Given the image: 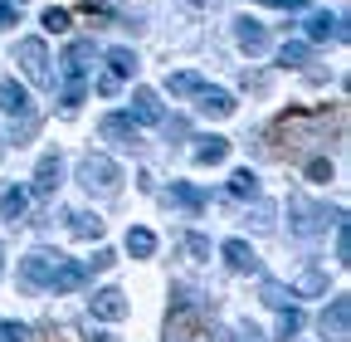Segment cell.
Segmentation results:
<instances>
[{"label": "cell", "instance_id": "obj_1", "mask_svg": "<svg viewBox=\"0 0 351 342\" xmlns=\"http://www.w3.org/2000/svg\"><path fill=\"white\" fill-rule=\"evenodd\" d=\"M322 127H327V108H317V113H307V108H288V113L269 127V137H288V147H307V142H317Z\"/></svg>", "mask_w": 351, "mask_h": 342}, {"label": "cell", "instance_id": "obj_2", "mask_svg": "<svg viewBox=\"0 0 351 342\" xmlns=\"http://www.w3.org/2000/svg\"><path fill=\"white\" fill-rule=\"evenodd\" d=\"M78 186H83L88 196H117L122 171H117L112 157H83V161H78Z\"/></svg>", "mask_w": 351, "mask_h": 342}, {"label": "cell", "instance_id": "obj_3", "mask_svg": "<svg viewBox=\"0 0 351 342\" xmlns=\"http://www.w3.org/2000/svg\"><path fill=\"white\" fill-rule=\"evenodd\" d=\"M15 59H20V69H25V78H29V83H39V89H49V83H54L44 39H20V45H15Z\"/></svg>", "mask_w": 351, "mask_h": 342}, {"label": "cell", "instance_id": "obj_4", "mask_svg": "<svg viewBox=\"0 0 351 342\" xmlns=\"http://www.w3.org/2000/svg\"><path fill=\"white\" fill-rule=\"evenodd\" d=\"M59 260H64V254H49V249L25 254V260H20V284H25V288H49V279H54Z\"/></svg>", "mask_w": 351, "mask_h": 342}, {"label": "cell", "instance_id": "obj_5", "mask_svg": "<svg viewBox=\"0 0 351 342\" xmlns=\"http://www.w3.org/2000/svg\"><path fill=\"white\" fill-rule=\"evenodd\" d=\"M317 328H322L327 342H346L351 337V298H332L322 308V318H317Z\"/></svg>", "mask_w": 351, "mask_h": 342}, {"label": "cell", "instance_id": "obj_6", "mask_svg": "<svg viewBox=\"0 0 351 342\" xmlns=\"http://www.w3.org/2000/svg\"><path fill=\"white\" fill-rule=\"evenodd\" d=\"M103 137H108L112 147H122V152H142V133H137V122L122 117V113L103 117Z\"/></svg>", "mask_w": 351, "mask_h": 342}, {"label": "cell", "instance_id": "obj_7", "mask_svg": "<svg viewBox=\"0 0 351 342\" xmlns=\"http://www.w3.org/2000/svg\"><path fill=\"white\" fill-rule=\"evenodd\" d=\"M88 308H93V318H103V323H122L127 318V293L122 288H98L88 298Z\"/></svg>", "mask_w": 351, "mask_h": 342}, {"label": "cell", "instance_id": "obj_8", "mask_svg": "<svg viewBox=\"0 0 351 342\" xmlns=\"http://www.w3.org/2000/svg\"><path fill=\"white\" fill-rule=\"evenodd\" d=\"M288 210L298 216V220H293V230H298L302 240H313V235H322V230H327V216H322L317 205H307L302 196H293V201H288Z\"/></svg>", "mask_w": 351, "mask_h": 342}, {"label": "cell", "instance_id": "obj_9", "mask_svg": "<svg viewBox=\"0 0 351 342\" xmlns=\"http://www.w3.org/2000/svg\"><path fill=\"white\" fill-rule=\"evenodd\" d=\"M234 39H239L244 54H263V49H269V30H263L258 20H249V15L234 20Z\"/></svg>", "mask_w": 351, "mask_h": 342}, {"label": "cell", "instance_id": "obj_10", "mask_svg": "<svg viewBox=\"0 0 351 342\" xmlns=\"http://www.w3.org/2000/svg\"><path fill=\"white\" fill-rule=\"evenodd\" d=\"M219 254H225V264H230L234 274H254V269H258V254H254L249 240H225V244H219Z\"/></svg>", "mask_w": 351, "mask_h": 342}, {"label": "cell", "instance_id": "obj_11", "mask_svg": "<svg viewBox=\"0 0 351 342\" xmlns=\"http://www.w3.org/2000/svg\"><path fill=\"white\" fill-rule=\"evenodd\" d=\"M132 117L147 122V127H161L166 122V108H161V98L152 89H137V93H132Z\"/></svg>", "mask_w": 351, "mask_h": 342}, {"label": "cell", "instance_id": "obj_12", "mask_svg": "<svg viewBox=\"0 0 351 342\" xmlns=\"http://www.w3.org/2000/svg\"><path fill=\"white\" fill-rule=\"evenodd\" d=\"M83 279H88V264H83V260H59L49 288H54V293H73V288H83Z\"/></svg>", "mask_w": 351, "mask_h": 342}, {"label": "cell", "instance_id": "obj_13", "mask_svg": "<svg viewBox=\"0 0 351 342\" xmlns=\"http://www.w3.org/2000/svg\"><path fill=\"white\" fill-rule=\"evenodd\" d=\"M0 113H10V117H29V93H25V83L0 78Z\"/></svg>", "mask_w": 351, "mask_h": 342}, {"label": "cell", "instance_id": "obj_14", "mask_svg": "<svg viewBox=\"0 0 351 342\" xmlns=\"http://www.w3.org/2000/svg\"><path fill=\"white\" fill-rule=\"evenodd\" d=\"M59 181H64V161H59V152H49V157L39 161V171H34V191L39 196H54Z\"/></svg>", "mask_w": 351, "mask_h": 342}, {"label": "cell", "instance_id": "obj_15", "mask_svg": "<svg viewBox=\"0 0 351 342\" xmlns=\"http://www.w3.org/2000/svg\"><path fill=\"white\" fill-rule=\"evenodd\" d=\"M307 39H313V45H327V39H346V25H341L337 15L317 10L313 20H307Z\"/></svg>", "mask_w": 351, "mask_h": 342}, {"label": "cell", "instance_id": "obj_16", "mask_svg": "<svg viewBox=\"0 0 351 342\" xmlns=\"http://www.w3.org/2000/svg\"><path fill=\"white\" fill-rule=\"evenodd\" d=\"M0 216H5L10 225H20L29 216V191L25 186H5V191H0Z\"/></svg>", "mask_w": 351, "mask_h": 342}, {"label": "cell", "instance_id": "obj_17", "mask_svg": "<svg viewBox=\"0 0 351 342\" xmlns=\"http://www.w3.org/2000/svg\"><path fill=\"white\" fill-rule=\"evenodd\" d=\"M69 230H73L78 240H103L108 220L98 216V210H73V216H69Z\"/></svg>", "mask_w": 351, "mask_h": 342}, {"label": "cell", "instance_id": "obj_18", "mask_svg": "<svg viewBox=\"0 0 351 342\" xmlns=\"http://www.w3.org/2000/svg\"><path fill=\"white\" fill-rule=\"evenodd\" d=\"M205 117H230L234 113V98L225 93V89H200V103H195Z\"/></svg>", "mask_w": 351, "mask_h": 342}, {"label": "cell", "instance_id": "obj_19", "mask_svg": "<svg viewBox=\"0 0 351 342\" xmlns=\"http://www.w3.org/2000/svg\"><path fill=\"white\" fill-rule=\"evenodd\" d=\"M171 201L181 205V210H205L210 205V196L200 186H191V181H171Z\"/></svg>", "mask_w": 351, "mask_h": 342}, {"label": "cell", "instance_id": "obj_20", "mask_svg": "<svg viewBox=\"0 0 351 342\" xmlns=\"http://www.w3.org/2000/svg\"><path fill=\"white\" fill-rule=\"evenodd\" d=\"M225 157H230V137H200V147H195L200 166H219Z\"/></svg>", "mask_w": 351, "mask_h": 342}, {"label": "cell", "instance_id": "obj_21", "mask_svg": "<svg viewBox=\"0 0 351 342\" xmlns=\"http://www.w3.org/2000/svg\"><path fill=\"white\" fill-rule=\"evenodd\" d=\"M230 196L234 201H258V176H254L249 166H239L234 176H230Z\"/></svg>", "mask_w": 351, "mask_h": 342}, {"label": "cell", "instance_id": "obj_22", "mask_svg": "<svg viewBox=\"0 0 351 342\" xmlns=\"http://www.w3.org/2000/svg\"><path fill=\"white\" fill-rule=\"evenodd\" d=\"M88 59H93V39H78V45L64 49V73H83Z\"/></svg>", "mask_w": 351, "mask_h": 342}, {"label": "cell", "instance_id": "obj_23", "mask_svg": "<svg viewBox=\"0 0 351 342\" xmlns=\"http://www.w3.org/2000/svg\"><path fill=\"white\" fill-rule=\"evenodd\" d=\"M278 64H283V69H302V64H313V45H302V39H288V45L278 49Z\"/></svg>", "mask_w": 351, "mask_h": 342}, {"label": "cell", "instance_id": "obj_24", "mask_svg": "<svg viewBox=\"0 0 351 342\" xmlns=\"http://www.w3.org/2000/svg\"><path fill=\"white\" fill-rule=\"evenodd\" d=\"M166 89H171V93H176V98H195V93H200V89H205V78H200V73H191V69H186V73H171V78H166Z\"/></svg>", "mask_w": 351, "mask_h": 342}, {"label": "cell", "instance_id": "obj_25", "mask_svg": "<svg viewBox=\"0 0 351 342\" xmlns=\"http://www.w3.org/2000/svg\"><path fill=\"white\" fill-rule=\"evenodd\" d=\"M258 298H263V304H269V308H288V304H293L298 293H293V288H283L278 279H263V284H258Z\"/></svg>", "mask_w": 351, "mask_h": 342}, {"label": "cell", "instance_id": "obj_26", "mask_svg": "<svg viewBox=\"0 0 351 342\" xmlns=\"http://www.w3.org/2000/svg\"><path fill=\"white\" fill-rule=\"evenodd\" d=\"M108 73L132 78V73H137V54H132V49H108Z\"/></svg>", "mask_w": 351, "mask_h": 342}, {"label": "cell", "instance_id": "obj_27", "mask_svg": "<svg viewBox=\"0 0 351 342\" xmlns=\"http://www.w3.org/2000/svg\"><path fill=\"white\" fill-rule=\"evenodd\" d=\"M127 249L137 254V260H147V254L156 249V235H152V230H142V225H137V230H127Z\"/></svg>", "mask_w": 351, "mask_h": 342}, {"label": "cell", "instance_id": "obj_28", "mask_svg": "<svg viewBox=\"0 0 351 342\" xmlns=\"http://www.w3.org/2000/svg\"><path fill=\"white\" fill-rule=\"evenodd\" d=\"M298 332H302V308H293V304L278 308V337L288 342V337H298Z\"/></svg>", "mask_w": 351, "mask_h": 342}, {"label": "cell", "instance_id": "obj_29", "mask_svg": "<svg viewBox=\"0 0 351 342\" xmlns=\"http://www.w3.org/2000/svg\"><path fill=\"white\" fill-rule=\"evenodd\" d=\"M83 93H88V83H83V73H69V83H64V113H73V108L83 103Z\"/></svg>", "mask_w": 351, "mask_h": 342}, {"label": "cell", "instance_id": "obj_30", "mask_svg": "<svg viewBox=\"0 0 351 342\" xmlns=\"http://www.w3.org/2000/svg\"><path fill=\"white\" fill-rule=\"evenodd\" d=\"M337 260L351 264V230H346V210L337 216Z\"/></svg>", "mask_w": 351, "mask_h": 342}, {"label": "cell", "instance_id": "obj_31", "mask_svg": "<svg viewBox=\"0 0 351 342\" xmlns=\"http://www.w3.org/2000/svg\"><path fill=\"white\" fill-rule=\"evenodd\" d=\"M39 25L49 30V34H64V30H69V10H54V5H49V10H44V20H39Z\"/></svg>", "mask_w": 351, "mask_h": 342}, {"label": "cell", "instance_id": "obj_32", "mask_svg": "<svg viewBox=\"0 0 351 342\" xmlns=\"http://www.w3.org/2000/svg\"><path fill=\"white\" fill-rule=\"evenodd\" d=\"M83 264H88V274H103V269H112V264H117V254H112V249H98L93 260H83Z\"/></svg>", "mask_w": 351, "mask_h": 342}, {"label": "cell", "instance_id": "obj_33", "mask_svg": "<svg viewBox=\"0 0 351 342\" xmlns=\"http://www.w3.org/2000/svg\"><path fill=\"white\" fill-rule=\"evenodd\" d=\"M322 288H327V279H322L317 269H307V274L298 279V293H322Z\"/></svg>", "mask_w": 351, "mask_h": 342}, {"label": "cell", "instance_id": "obj_34", "mask_svg": "<svg viewBox=\"0 0 351 342\" xmlns=\"http://www.w3.org/2000/svg\"><path fill=\"white\" fill-rule=\"evenodd\" d=\"M186 254L191 260H210V240L205 235H186Z\"/></svg>", "mask_w": 351, "mask_h": 342}, {"label": "cell", "instance_id": "obj_35", "mask_svg": "<svg viewBox=\"0 0 351 342\" xmlns=\"http://www.w3.org/2000/svg\"><path fill=\"white\" fill-rule=\"evenodd\" d=\"M307 176H313V181H332V161L327 157H313V161H307Z\"/></svg>", "mask_w": 351, "mask_h": 342}, {"label": "cell", "instance_id": "obj_36", "mask_svg": "<svg viewBox=\"0 0 351 342\" xmlns=\"http://www.w3.org/2000/svg\"><path fill=\"white\" fill-rule=\"evenodd\" d=\"M20 20V0H0V30H10Z\"/></svg>", "mask_w": 351, "mask_h": 342}, {"label": "cell", "instance_id": "obj_37", "mask_svg": "<svg viewBox=\"0 0 351 342\" xmlns=\"http://www.w3.org/2000/svg\"><path fill=\"white\" fill-rule=\"evenodd\" d=\"M0 342H29V332L20 323H0Z\"/></svg>", "mask_w": 351, "mask_h": 342}, {"label": "cell", "instance_id": "obj_38", "mask_svg": "<svg viewBox=\"0 0 351 342\" xmlns=\"http://www.w3.org/2000/svg\"><path fill=\"white\" fill-rule=\"evenodd\" d=\"M117 89H122V78H117V73H103V78H98V93H103V98H112Z\"/></svg>", "mask_w": 351, "mask_h": 342}, {"label": "cell", "instance_id": "obj_39", "mask_svg": "<svg viewBox=\"0 0 351 342\" xmlns=\"http://www.w3.org/2000/svg\"><path fill=\"white\" fill-rule=\"evenodd\" d=\"M258 5H274V10H302L307 0H258Z\"/></svg>", "mask_w": 351, "mask_h": 342}, {"label": "cell", "instance_id": "obj_40", "mask_svg": "<svg viewBox=\"0 0 351 342\" xmlns=\"http://www.w3.org/2000/svg\"><path fill=\"white\" fill-rule=\"evenodd\" d=\"M88 342H117V337H108V332H93V337H88Z\"/></svg>", "mask_w": 351, "mask_h": 342}, {"label": "cell", "instance_id": "obj_41", "mask_svg": "<svg viewBox=\"0 0 351 342\" xmlns=\"http://www.w3.org/2000/svg\"><path fill=\"white\" fill-rule=\"evenodd\" d=\"M0 157H5V142H0Z\"/></svg>", "mask_w": 351, "mask_h": 342}]
</instances>
